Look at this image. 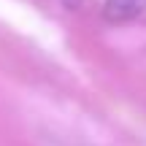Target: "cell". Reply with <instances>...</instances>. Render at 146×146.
I'll list each match as a JSON object with an SVG mask.
<instances>
[{"label": "cell", "mask_w": 146, "mask_h": 146, "mask_svg": "<svg viewBox=\"0 0 146 146\" xmlns=\"http://www.w3.org/2000/svg\"><path fill=\"white\" fill-rule=\"evenodd\" d=\"M146 11V0H103V16L111 25H125Z\"/></svg>", "instance_id": "obj_1"}, {"label": "cell", "mask_w": 146, "mask_h": 146, "mask_svg": "<svg viewBox=\"0 0 146 146\" xmlns=\"http://www.w3.org/2000/svg\"><path fill=\"white\" fill-rule=\"evenodd\" d=\"M60 3H62L68 11H76V8H81V3H84V0H60Z\"/></svg>", "instance_id": "obj_2"}]
</instances>
